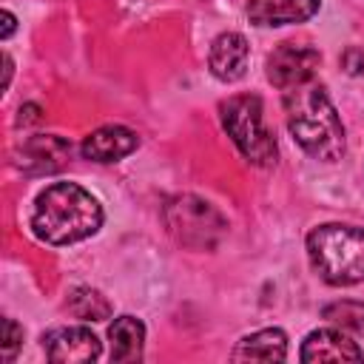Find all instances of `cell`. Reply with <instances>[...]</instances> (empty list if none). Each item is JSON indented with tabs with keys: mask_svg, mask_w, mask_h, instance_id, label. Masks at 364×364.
Instances as JSON below:
<instances>
[{
	"mask_svg": "<svg viewBox=\"0 0 364 364\" xmlns=\"http://www.w3.org/2000/svg\"><path fill=\"white\" fill-rule=\"evenodd\" d=\"M287 131L299 142V148L318 159V162H336L344 154V122L327 97V88L313 77L307 82H299L293 88L282 91Z\"/></svg>",
	"mask_w": 364,
	"mask_h": 364,
	"instance_id": "cell-1",
	"label": "cell"
},
{
	"mask_svg": "<svg viewBox=\"0 0 364 364\" xmlns=\"http://www.w3.org/2000/svg\"><path fill=\"white\" fill-rule=\"evenodd\" d=\"M102 228L100 199L77 182H51L34 199L31 233L46 245H74Z\"/></svg>",
	"mask_w": 364,
	"mask_h": 364,
	"instance_id": "cell-2",
	"label": "cell"
},
{
	"mask_svg": "<svg viewBox=\"0 0 364 364\" xmlns=\"http://www.w3.org/2000/svg\"><path fill=\"white\" fill-rule=\"evenodd\" d=\"M307 259L316 276L333 287L364 282V228L327 222L307 233Z\"/></svg>",
	"mask_w": 364,
	"mask_h": 364,
	"instance_id": "cell-3",
	"label": "cell"
},
{
	"mask_svg": "<svg viewBox=\"0 0 364 364\" xmlns=\"http://www.w3.org/2000/svg\"><path fill=\"white\" fill-rule=\"evenodd\" d=\"M219 119L230 142L239 148V154L259 168H267L276 162L279 148L264 125V108L256 94H236L219 105Z\"/></svg>",
	"mask_w": 364,
	"mask_h": 364,
	"instance_id": "cell-4",
	"label": "cell"
},
{
	"mask_svg": "<svg viewBox=\"0 0 364 364\" xmlns=\"http://www.w3.org/2000/svg\"><path fill=\"white\" fill-rule=\"evenodd\" d=\"M162 216H165L171 236L176 242H182L185 247H193V250L213 247L219 242V236L225 233L222 213L210 202L191 196V193L168 199L162 208Z\"/></svg>",
	"mask_w": 364,
	"mask_h": 364,
	"instance_id": "cell-5",
	"label": "cell"
},
{
	"mask_svg": "<svg viewBox=\"0 0 364 364\" xmlns=\"http://www.w3.org/2000/svg\"><path fill=\"white\" fill-rule=\"evenodd\" d=\"M321 65V54L313 46L301 43H282L267 57V80L276 88H293L299 82H307L316 77V68Z\"/></svg>",
	"mask_w": 364,
	"mask_h": 364,
	"instance_id": "cell-6",
	"label": "cell"
},
{
	"mask_svg": "<svg viewBox=\"0 0 364 364\" xmlns=\"http://www.w3.org/2000/svg\"><path fill=\"white\" fill-rule=\"evenodd\" d=\"M43 347L48 361H57V364L97 361L102 353L100 338L88 327H57L48 336H43Z\"/></svg>",
	"mask_w": 364,
	"mask_h": 364,
	"instance_id": "cell-7",
	"label": "cell"
},
{
	"mask_svg": "<svg viewBox=\"0 0 364 364\" xmlns=\"http://www.w3.org/2000/svg\"><path fill=\"white\" fill-rule=\"evenodd\" d=\"M299 358L304 364H321V361H364V350L338 327H321L307 333L301 341Z\"/></svg>",
	"mask_w": 364,
	"mask_h": 364,
	"instance_id": "cell-8",
	"label": "cell"
},
{
	"mask_svg": "<svg viewBox=\"0 0 364 364\" xmlns=\"http://www.w3.org/2000/svg\"><path fill=\"white\" fill-rule=\"evenodd\" d=\"M71 156V145L57 134H37L28 136L17 151V165L26 173H54Z\"/></svg>",
	"mask_w": 364,
	"mask_h": 364,
	"instance_id": "cell-9",
	"label": "cell"
},
{
	"mask_svg": "<svg viewBox=\"0 0 364 364\" xmlns=\"http://www.w3.org/2000/svg\"><path fill=\"white\" fill-rule=\"evenodd\" d=\"M250 60V46L239 31H225L210 43L208 51V65L210 74L222 82H236L245 77Z\"/></svg>",
	"mask_w": 364,
	"mask_h": 364,
	"instance_id": "cell-10",
	"label": "cell"
},
{
	"mask_svg": "<svg viewBox=\"0 0 364 364\" xmlns=\"http://www.w3.org/2000/svg\"><path fill=\"white\" fill-rule=\"evenodd\" d=\"M136 148H139V136H136V131H131L125 125H102V128L91 131L80 145L82 156L91 162H119L122 156L134 154Z\"/></svg>",
	"mask_w": 364,
	"mask_h": 364,
	"instance_id": "cell-11",
	"label": "cell"
},
{
	"mask_svg": "<svg viewBox=\"0 0 364 364\" xmlns=\"http://www.w3.org/2000/svg\"><path fill=\"white\" fill-rule=\"evenodd\" d=\"M321 0H247V20L253 26H296L310 20Z\"/></svg>",
	"mask_w": 364,
	"mask_h": 364,
	"instance_id": "cell-12",
	"label": "cell"
},
{
	"mask_svg": "<svg viewBox=\"0 0 364 364\" xmlns=\"http://www.w3.org/2000/svg\"><path fill=\"white\" fill-rule=\"evenodd\" d=\"M230 358L233 361H284L287 358V336L279 327L256 330L236 341Z\"/></svg>",
	"mask_w": 364,
	"mask_h": 364,
	"instance_id": "cell-13",
	"label": "cell"
},
{
	"mask_svg": "<svg viewBox=\"0 0 364 364\" xmlns=\"http://www.w3.org/2000/svg\"><path fill=\"white\" fill-rule=\"evenodd\" d=\"M108 341H111V361L117 364L139 361L145 350V324L134 316H119L108 327Z\"/></svg>",
	"mask_w": 364,
	"mask_h": 364,
	"instance_id": "cell-14",
	"label": "cell"
},
{
	"mask_svg": "<svg viewBox=\"0 0 364 364\" xmlns=\"http://www.w3.org/2000/svg\"><path fill=\"white\" fill-rule=\"evenodd\" d=\"M68 310L82 321H102L111 316V301L94 287H77L68 296Z\"/></svg>",
	"mask_w": 364,
	"mask_h": 364,
	"instance_id": "cell-15",
	"label": "cell"
},
{
	"mask_svg": "<svg viewBox=\"0 0 364 364\" xmlns=\"http://www.w3.org/2000/svg\"><path fill=\"white\" fill-rule=\"evenodd\" d=\"M321 318H327L333 327H338L344 333L364 336V301H355V299L333 301L321 310Z\"/></svg>",
	"mask_w": 364,
	"mask_h": 364,
	"instance_id": "cell-16",
	"label": "cell"
},
{
	"mask_svg": "<svg viewBox=\"0 0 364 364\" xmlns=\"http://www.w3.org/2000/svg\"><path fill=\"white\" fill-rule=\"evenodd\" d=\"M20 347H23V327L14 318H3V341H0L3 361H14Z\"/></svg>",
	"mask_w": 364,
	"mask_h": 364,
	"instance_id": "cell-17",
	"label": "cell"
},
{
	"mask_svg": "<svg viewBox=\"0 0 364 364\" xmlns=\"http://www.w3.org/2000/svg\"><path fill=\"white\" fill-rule=\"evenodd\" d=\"M341 68L347 71V74H364V48H358V46H350V48H344V54H341Z\"/></svg>",
	"mask_w": 364,
	"mask_h": 364,
	"instance_id": "cell-18",
	"label": "cell"
},
{
	"mask_svg": "<svg viewBox=\"0 0 364 364\" xmlns=\"http://www.w3.org/2000/svg\"><path fill=\"white\" fill-rule=\"evenodd\" d=\"M0 20H3V31H0V37H3V40H9V37L14 34V28H17V17L6 9V11L0 14Z\"/></svg>",
	"mask_w": 364,
	"mask_h": 364,
	"instance_id": "cell-19",
	"label": "cell"
},
{
	"mask_svg": "<svg viewBox=\"0 0 364 364\" xmlns=\"http://www.w3.org/2000/svg\"><path fill=\"white\" fill-rule=\"evenodd\" d=\"M37 119H40V108H37L34 102H28V105H23V108H20L17 122H37Z\"/></svg>",
	"mask_w": 364,
	"mask_h": 364,
	"instance_id": "cell-20",
	"label": "cell"
},
{
	"mask_svg": "<svg viewBox=\"0 0 364 364\" xmlns=\"http://www.w3.org/2000/svg\"><path fill=\"white\" fill-rule=\"evenodd\" d=\"M3 91L9 88V82H11V71H14V63H11V57L9 54H3Z\"/></svg>",
	"mask_w": 364,
	"mask_h": 364,
	"instance_id": "cell-21",
	"label": "cell"
}]
</instances>
